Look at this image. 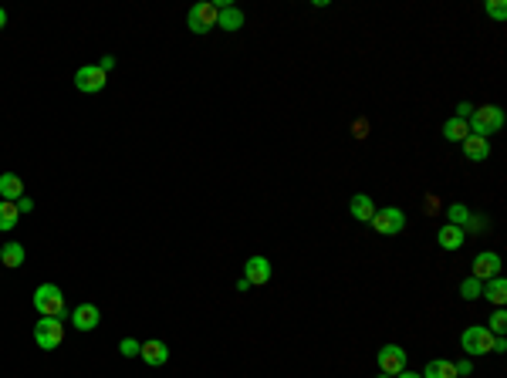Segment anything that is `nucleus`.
Here are the masks:
<instances>
[{"label":"nucleus","mask_w":507,"mask_h":378,"mask_svg":"<svg viewBox=\"0 0 507 378\" xmlns=\"http://www.w3.org/2000/svg\"><path fill=\"white\" fill-rule=\"evenodd\" d=\"M372 226H375V233H382V237H396V233H403V230H406V213L399 207L375 209Z\"/></svg>","instance_id":"423d86ee"},{"label":"nucleus","mask_w":507,"mask_h":378,"mask_svg":"<svg viewBox=\"0 0 507 378\" xmlns=\"http://www.w3.org/2000/svg\"><path fill=\"white\" fill-rule=\"evenodd\" d=\"M355 136H358V138H365V122H362V119L355 122Z\"/></svg>","instance_id":"7c9ffc66"},{"label":"nucleus","mask_w":507,"mask_h":378,"mask_svg":"<svg viewBox=\"0 0 507 378\" xmlns=\"http://www.w3.org/2000/svg\"><path fill=\"white\" fill-rule=\"evenodd\" d=\"M470 125V136H480L487 138L494 132H501L504 129V108L501 105H484V108H473V115L467 119Z\"/></svg>","instance_id":"f257e3e1"},{"label":"nucleus","mask_w":507,"mask_h":378,"mask_svg":"<svg viewBox=\"0 0 507 378\" xmlns=\"http://www.w3.org/2000/svg\"><path fill=\"white\" fill-rule=\"evenodd\" d=\"M118 351H122L125 358H135V355H139V341H132V338H122V344H118Z\"/></svg>","instance_id":"bb28decb"},{"label":"nucleus","mask_w":507,"mask_h":378,"mask_svg":"<svg viewBox=\"0 0 507 378\" xmlns=\"http://www.w3.org/2000/svg\"><path fill=\"white\" fill-rule=\"evenodd\" d=\"M437 240H439L443 250H460V247H463V226H453V223L439 226Z\"/></svg>","instance_id":"a211bd4d"},{"label":"nucleus","mask_w":507,"mask_h":378,"mask_svg":"<svg viewBox=\"0 0 507 378\" xmlns=\"http://www.w3.org/2000/svg\"><path fill=\"white\" fill-rule=\"evenodd\" d=\"M446 216H450V223H453V226L470 223V209H467V207H460V203H453V207L446 209Z\"/></svg>","instance_id":"b1692460"},{"label":"nucleus","mask_w":507,"mask_h":378,"mask_svg":"<svg viewBox=\"0 0 507 378\" xmlns=\"http://www.w3.org/2000/svg\"><path fill=\"white\" fill-rule=\"evenodd\" d=\"M379 378H392V375H379Z\"/></svg>","instance_id":"f704fd0d"},{"label":"nucleus","mask_w":507,"mask_h":378,"mask_svg":"<svg viewBox=\"0 0 507 378\" xmlns=\"http://www.w3.org/2000/svg\"><path fill=\"white\" fill-rule=\"evenodd\" d=\"M217 4H210V0H200V4H193L189 7V14H186V27L193 31V34H206V31H213L217 27Z\"/></svg>","instance_id":"7ed1b4c3"},{"label":"nucleus","mask_w":507,"mask_h":378,"mask_svg":"<svg viewBox=\"0 0 507 378\" xmlns=\"http://www.w3.org/2000/svg\"><path fill=\"white\" fill-rule=\"evenodd\" d=\"M470 115H473V105H470V102H460V105H456V115H453V119H463V122H467Z\"/></svg>","instance_id":"cd10ccee"},{"label":"nucleus","mask_w":507,"mask_h":378,"mask_svg":"<svg viewBox=\"0 0 507 378\" xmlns=\"http://www.w3.org/2000/svg\"><path fill=\"white\" fill-rule=\"evenodd\" d=\"M31 209H34L31 196H20V200H17V213H20V216H24V213H31Z\"/></svg>","instance_id":"c85d7f7f"},{"label":"nucleus","mask_w":507,"mask_h":378,"mask_svg":"<svg viewBox=\"0 0 507 378\" xmlns=\"http://www.w3.org/2000/svg\"><path fill=\"white\" fill-rule=\"evenodd\" d=\"M460 145H463V155H467L470 162H487V155H490V142H487V138L467 136Z\"/></svg>","instance_id":"ddd939ff"},{"label":"nucleus","mask_w":507,"mask_h":378,"mask_svg":"<svg viewBox=\"0 0 507 378\" xmlns=\"http://www.w3.org/2000/svg\"><path fill=\"white\" fill-rule=\"evenodd\" d=\"M105 82H108V74H105L99 65H82V68L75 71V88H78V91H84V95H95V91H101V88H105Z\"/></svg>","instance_id":"0eeeda50"},{"label":"nucleus","mask_w":507,"mask_h":378,"mask_svg":"<svg viewBox=\"0 0 507 378\" xmlns=\"http://www.w3.org/2000/svg\"><path fill=\"white\" fill-rule=\"evenodd\" d=\"M217 27L220 31H240L244 27V11L240 7H220Z\"/></svg>","instance_id":"6ab92c4d"},{"label":"nucleus","mask_w":507,"mask_h":378,"mask_svg":"<svg viewBox=\"0 0 507 378\" xmlns=\"http://www.w3.org/2000/svg\"><path fill=\"white\" fill-rule=\"evenodd\" d=\"M423 378H460V375H456V365H453V361L437 358V361H430V365L423 368Z\"/></svg>","instance_id":"aec40b11"},{"label":"nucleus","mask_w":507,"mask_h":378,"mask_svg":"<svg viewBox=\"0 0 507 378\" xmlns=\"http://www.w3.org/2000/svg\"><path fill=\"white\" fill-rule=\"evenodd\" d=\"M244 280L247 284H268L270 280V260L268 257H251L244 263Z\"/></svg>","instance_id":"9b49d317"},{"label":"nucleus","mask_w":507,"mask_h":378,"mask_svg":"<svg viewBox=\"0 0 507 378\" xmlns=\"http://www.w3.org/2000/svg\"><path fill=\"white\" fill-rule=\"evenodd\" d=\"M4 27H7V11L0 7V31H4Z\"/></svg>","instance_id":"72a5a7b5"},{"label":"nucleus","mask_w":507,"mask_h":378,"mask_svg":"<svg viewBox=\"0 0 507 378\" xmlns=\"http://www.w3.org/2000/svg\"><path fill=\"white\" fill-rule=\"evenodd\" d=\"M487 331H490V334H504V331H507V311L504 308H497V314L490 318Z\"/></svg>","instance_id":"393cba45"},{"label":"nucleus","mask_w":507,"mask_h":378,"mask_svg":"<svg viewBox=\"0 0 507 378\" xmlns=\"http://www.w3.org/2000/svg\"><path fill=\"white\" fill-rule=\"evenodd\" d=\"M24 196V183L17 179L14 172H0V200H11V203H17Z\"/></svg>","instance_id":"dca6fc26"},{"label":"nucleus","mask_w":507,"mask_h":378,"mask_svg":"<svg viewBox=\"0 0 507 378\" xmlns=\"http://www.w3.org/2000/svg\"><path fill=\"white\" fill-rule=\"evenodd\" d=\"M24 260H27V250H24V243H4V247H0V263H4V267L17 271Z\"/></svg>","instance_id":"f3484780"},{"label":"nucleus","mask_w":507,"mask_h":378,"mask_svg":"<svg viewBox=\"0 0 507 378\" xmlns=\"http://www.w3.org/2000/svg\"><path fill=\"white\" fill-rule=\"evenodd\" d=\"M71 321H75V327H78V331H95V327H99V321H101V314H99V308H95V304H78V308L71 311Z\"/></svg>","instance_id":"f8f14e48"},{"label":"nucleus","mask_w":507,"mask_h":378,"mask_svg":"<svg viewBox=\"0 0 507 378\" xmlns=\"http://www.w3.org/2000/svg\"><path fill=\"white\" fill-rule=\"evenodd\" d=\"M99 68L105 71V74H108V71L115 68V58H112V54H105V58H101V61H99Z\"/></svg>","instance_id":"c756f323"},{"label":"nucleus","mask_w":507,"mask_h":378,"mask_svg":"<svg viewBox=\"0 0 507 378\" xmlns=\"http://www.w3.org/2000/svg\"><path fill=\"white\" fill-rule=\"evenodd\" d=\"M139 358L146 361V365H152V368H159V365H166L169 361V348L163 341H142L139 344Z\"/></svg>","instance_id":"9d476101"},{"label":"nucleus","mask_w":507,"mask_h":378,"mask_svg":"<svg viewBox=\"0 0 507 378\" xmlns=\"http://www.w3.org/2000/svg\"><path fill=\"white\" fill-rule=\"evenodd\" d=\"M480 297H487L490 304L504 308V301H507V280H504L501 274H497V277H490L487 284H484V291H480Z\"/></svg>","instance_id":"2eb2a0df"},{"label":"nucleus","mask_w":507,"mask_h":378,"mask_svg":"<svg viewBox=\"0 0 507 378\" xmlns=\"http://www.w3.org/2000/svg\"><path fill=\"white\" fill-rule=\"evenodd\" d=\"M480 291H484V284H480L477 277H467V280L460 284V294H463L467 301H477V297H480Z\"/></svg>","instance_id":"5701e85b"},{"label":"nucleus","mask_w":507,"mask_h":378,"mask_svg":"<svg viewBox=\"0 0 507 378\" xmlns=\"http://www.w3.org/2000/svg\"><path fill=\"white\" fill-rule=\"evenodd\" d=\"M379 372L382 375H399L406 372V351L399 344H386V348H379Z\"/></svg>","instance_id":"6e6552de"},{"label":"nucleus","mask_w":507,"mask_h":378,"mask_svg":"<svg viewBox=\"0 0 507 378\" xmlns=\"http://www.w3.org/2000/svg\"><path fill=\"white\" fill-rule=\"evenodd\" d=\"M34 308L41 311L44 318H65V294H61V287L41 284L34 291Z\"/></svg>","instance_id":"f03ea898"},{"label":"nucleus","mask_w":507,"mask_h":378,"mask_svg":"<svg viewBox=\"0 0 507 378\" xmlns=\"http://www.w3.org/2000/svg\"><path fill=\"white\" fill-rule=\"evenodd\" d=\"M497 274H501V257H497V254L484 250V254L473 257V274L470 277H477L480 284H487L490 277H497Z\"/></svg>","instance_id":"1a4fd4ad"},{"label":"nucleus","mask_w":507,"mask_h":378,"mask_svg":"<svg viewBox=\"0 0 507 378\" xmlns=\"http://www.w3.org/2000/svg\"><path fill=\"white\" fill-rule=\"evenodd\" d=\"M460 344H463V351H467V355L480 358V355L494 351V334H490L484 325H473V327H467V331L460 334Z\"/></svg>","instance_id":"39448f33"},{"label":"nucleus","mask_w":507,"mask_h":378,"mask_svg":"<svg viewBox=\"0 0 507 378\" xmlns=\"http://www.w3.org/2000/svg\"><path fill=\"white\" fill-rule=\"evenodd\" d=\"M487 14H490L494 20H504V18H507V7L501 4V0H490V4H487Z\"/></svg>","instance_id":"a878e982"},{"label":"nucleus","mask_w":507,"mask_h":378,"mask_svg":"<svg viewBox=\"0 0 507 378\" xmlns=\"http://www.w3.org/2000/svg\"><path fill=\"white\" fill-rule=\"evenodd\" d=\"M20 220V213H17V203L11 200H0V233H11Z\"/></svg>","instance_id":"412c9836"},{"label":"nucleus","mask_w":507,"mask_h":378,"mask_svg":"<svg viewBox=\"0 0 507 378\" xmlns=\"http://www.w3.org/2000/svg\"><path fill=\"white\" fill-rule=\"evenodd\" d=\"M34 341L41 344L44 351H54L58 344L65 341V325H61V318H41V321L34 325Z\"/></svg>","instance_id":"20e7f679"},{"label":"nucleus","mask_w":507,"mask_h":378,"mask_svg":"<svg viewBox=\"0 0 507 378\" xmlns=\"http://www.w3.org/2000/svg\"><path fill=\"white\" fill-rule=\"evenodd\" d=\"M467 136H470V125L463 119H450L443 125V138H446V142H463Z\"/></svg>","instance_id":"4be33fe9"},{"label":"nucleus","mask_w":507,"mask_h":378,"mask_svg":"<svg viewBox=\"0 0 507 378\" xmlns=\"http://www.w3.org/2000/svg\"><path fill=\"white\" fill-rule=\"evenodd\" d=\"M494 351H507V341H504V338H494Z\"/></svg>","instance_id":"2f4dec72"},{"label":"nucleus","mask_w":507,"mask_h":378,"mask_svg":"<svg viewBox=\"0 0 507 378\" xmlns=\"http://www.w3.org/2000/svg\"><path fill=\"white\" fill-rule=\"evenodd\" d=\"M396 378H423V375H416V372H409V368H406V372H399Z\"/></svg>","instance_id":"473e14b6"},{"label":"nucleus","mask_w":507,"mask_h":378,"mask_svg":"<svg viewBox=\"0 0 507 378\" xmlns=\"http://www.w3.org/2000/svg\"><path fill=\"white\" fill-rule=\"evenodd\" d=\"M349 213H352L358 223H372V216H375V203H372L365 193H358V196H352V203H349Z\"/></svg>","instance_id":"4468645a"}]
</instances>
